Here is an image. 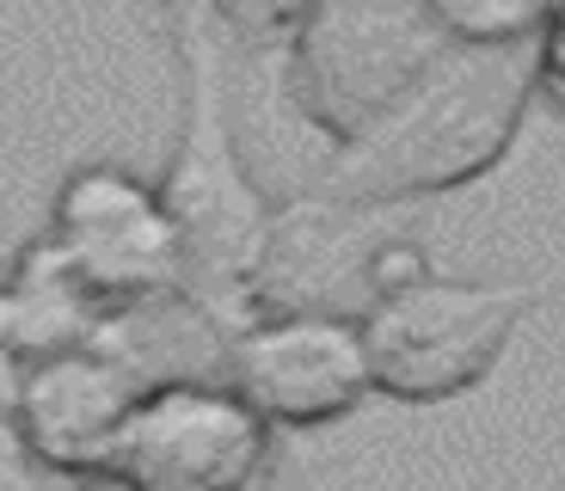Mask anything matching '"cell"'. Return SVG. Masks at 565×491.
Masks as SVG:
<instances>
[{
  "label": "cell",
  "instance_id": "cell-7",
  "mask_svg": "<svg viewBox=\"0 0 565 491\" xmlns=\"http://www.w3.org/2000/svg\"><path fill=\"white\" fill-rule=\"evenodd\" d=\"M227 387L270 430H313L375 393L363 325L351 313H258L227 338Z\"/></svg>",
  "mask_w": 565,
  "mask_h": 491
},
{
  "label": "cell",
  "instance_id": "cell-6",
  "mask_svg": "<svg viewBox=\"0 0 565 491\" xmlns=\"http://www.w3.org/2000/svg\"><path fill=\"white\" fill-rule=\"evenodd\" d=\"M43 239L68 258V270L86 282V295L105 313L179 295V277H184L179 227L160 203V184L136 179L124 167L68 172Z\"/></svg>",
  "mask_w": 565,
  "mask_h": 491
},
{
  "label": "cell",
  "instance_id": "cell-1",
  "mask_svg": "<svg viewBox=\"0 0 565 491\" xmlns=\"http://www.w3.org/2000/svg\"><path fill=\"white\" fill-rule=\"evenodd\" d=\"M172 38H179V68H184V124L172 167L160 179V203L179 227V258H184L179 295L234 338L253 320V277L277 210L258 196L253 172L241 160L210 7L172 0Z\"/></svg>",
  "mask_w": 565,
  "mask_h": 491
},
{
  "label": "cell",
  "instance_id": "cell-9",
  "mask_svg": "<svg viewBox=\"0 0 565 491\" xmlns=\"http://www.w3.org/2000/svg\"><path fill=\"white\" fill-rule=\"evenodd\" d=\"M105 325V308L86 295V282L68 270V258L50 239H31L7 277H0V344L31 356L93 344Z\"/></svg>",
  "mask_w": 565,
  "mask_h": 491
},
{
  "label": "cell",
  "instance_id": "cell-2",
  "mask_svg": "<svg viewBox=\"0 0 565 491\" xmlns=\"http://www.w3.org/2000/svg\"><path fill=\"white\" fill-rule=\"evenodd\" d=\"M535 93V43L523 50H443L363 136L344 141L326 196L399 203L437 196L498 167Z\"/></svg>",
  "mask_w": 565,
  "mask_h": 491
},
{
  "label": "cell",
  "instance_id": "cell-5",
  "mask_svg": "<svg viewBox=\"0 0 565 491\" xmlns=\"http://www.w3.org/2000/svg\"><path fill=\"white\" fill-rule=\"evenodd\" d=\"M111 473L136 491H265L270 424L227 381H154L117 436Z\"/></svg>",
  "mask_w": 565,
  "mask_h": 491
},
{
  "label": "cell",
  "instance_id": "cell-10",
  "mask_svg": "<svg viewBox=\"0 0 565 491\" xmlns=\"http://www.w3.org/2000/svg\"><path fill=\"white\" fill-rule=\"evenodd\" d=\"M559 0H430L449 50H523L547 31Z\"/></svg>",
  "mask_w": 565,
  "mask_h": 491
},
{
  "label": "cell",
  "instance_id": "cell-11",
  "mask_svg": "<svg viewBox=\"0 0 565 491\" xmlns=\"http://www.w3.org/2000/svg\"><path fill=\"white\" fill-rule=\"evenodd\" d=\"M535 86L541 93H553L565 105V0L553 7L547 31L535 38Z\"/></svg>",
  "mask_w": 565,
  "mask_h": 491
},
{
  "label": "cell",
  "instance_id": "cell-8",
  "mask_svg": "<svg viewBox=\"0 0 565 491\" xmlns=\"http://www.w3.org/2000/svg\"><path fill=\"white\" fill-rule=\"evenodd\" d=\"M141 387L148 381L105 344L31 356L13 406V442L50 473H74V479L111 473L117 436H124Z\"/></svg>",
  "mask_w": 565,
  "mask_h": 491
},
{
  "label": "cell",
  "instance_id": "cell-4",
  "mask_svg": "<svg viewBox=\"0 0 565 491\" xmlns=\"http://www.w3.org/2000/svg\"><path fill=\"white\" fill-rule=\"evenodd\" d=\"M430 0H296V98L326 136H363L443 56Z\"/></svg>",
  "mask_w": 565,
  "mask_h": 491
},
{
  "label": "cell",
  "instance_id": "cell-13",
  "mask_svg": "<svg viewBox=\"0 0 565 491\" xmlns=\"http://www.w3.org/2000/svg\"><path fill=\"white\" fill-rule=\"evenodd\" d=\"M81 491H136V485L117 479V473H93V479H81Z\"/></svg>",
  "mask_w": 565,
  "mask_h": 491
},
{
  "label": "cell",
  "instance_id": "cell-12",
  "mask_svg": "<svg viewBox=\"0 0 565 491\" xmlns=\"http://www.w3.org/2000/svg\"><path fill=\"white\" fill-rule=\"evenodd\" d=\"M19 381H25V356L0 344V436H13V406H19Z\"/></svg>",
  "mask_w": 565,
  "mask_h": 491
},
{
  "label": "cell",
  "instance_id": "cell-3",
  "mask_svg": "<svg viewBox=\"0 0 565 491\" xmlns=\"http://www.w3.org/2000/svg\"><path fill=\"white\" fill-rule=\"evenodd\" d=\"M535 308L529 282H467V277H418L394 295H375L363 325L369 381L399 406H443L480 387L498 369L510 332Z\"/></svg>",
  "mask_w": 565,
  "mask_h": 491
}]
</instances>
